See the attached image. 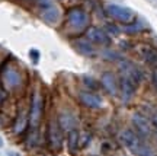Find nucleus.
Segmentation results:
<instances>
[{
  "mask_svg": "<svg viewBox=\"0 0 157 156\" xmlns=\"http://www.w3.org/2000/svg\"><path fill=\"white\" fill-rule=\"evenodd\" d=\"M153 126L157 128V112L154 114V115H153Z\"/></svg>",
  "mask_w": 157,
  "mask_h": 156,
  "instance_id": "b1692460",
  "label": "nucleus"
},
{
  "mask_svg": "<svg viewBox=\"0 0 157 156\" xmlns=\"http://www.w3.org/2000/svg\"><path fill=\"white\" fill-rule=\"evenodd\" d=\"M78 99H80V102H82L84 106L92 108V110H98V108H101L102 104H103L101 96L93 94V92H80Z\"/></svg>",
  "mask_w": 157,
  "mask_h": 156,
  "instance_id": "9d476101",
  "label": "nucleus"
},
{
  "mask_svg": "<svg viewBox=\"0 0 157 156\" xmlns=\"http://www.w3.org/2000/svg\"><path fill=\"white\" fill-rule=\"evenodd\" d=\"M9 156H21V155H17V153H9Z\"/></svg>",
  "mask_w": 157,
  "mask_h": 156,
  "instance_id": "393cba45",
  "label": "nucleus"
},
{
  "mask_svg": "<svg viewBox=\"0 0 157 156\" xmlns=\"http://www.w3.org/2000/svg\"><path fill=\"white\" fill-rule=\"evenodd\" d=\"M48 142L54 150H60L63 145V128L57 120H50L48 123Z\"/></svg>",
  "mask_w": 157,
  "mask_h": 156,
  "instance_id": "7ed1b4c3",
  "label": "nucleus"
},
{
  "mask_svg": "<svg viewBox=\"0 0 157 156\" xmlns=\"http://www.w3.org/2000/svg\"><path fill=\"white\" fill-rule=\"evenodd\" d=\"M102 85L105 86V89L111 95H117L118 89H119V86L117 83V79H115V76L112 73H105L102 76Z\"/></svg>",
  "mask_w": 157,
  "mask_h": 156,
  "instance_id": "f8f14e48",
  "label": "nucleus"
},
{
  "mask_svg": "<svg viewBox=\"0 0 157 156\" xmlns=\"http://www.w3.org/2000/svg\"><path fill=\"white\" fill-rule=\"evenodd\" d=\"M41 16L44 19L45 22L48 23H56L58 21V18H60V12L57 9L56 6L52 5L51 7H47V9H42V13H41Z\"/></svg>",
  "mask_w": 157,
  "mask_h": 156,
  "instance_id": "4468645a",
  "label": "nucleus"
},
{
  "mask_svg": "<svg viewBox=\"0 0 157 156\" xmlns=\"http://www.w3.org/2000/svg\"><path fill=\"white\" fill-rule=\"evenodd\" d=\"M60 127L63 128V130H74V127H76V120H74L73 115H70V114H61L60 115Z\"/></svg>",
  "mask_w": 157,
  "mask_h": 156,
  "instance_id": "2eb2a0df",
  "label": "nucleus"
},
{
  "mask_svg": "<svg viewBox=\"0 0 157 156\" xmlns=\"http://www.w3.org/2000/svg\"><path fill=\"white\" fill-rule=\"evenodd\" d=\"M29 57H31L32 63H34V64H36V63L39 62V51L35 50V48H32V50L29 51Z\"/></svg>",
  "mask_w": 157,
  "mask_h": 156,
  "instance_id": "6ab92c4d",
  "label": "nucleus"
},
{
  "mask_svg": "<svg viewBox=\"0 0 157 156\" xmlns=\"http://www.w3.org/2000/svg\"><path fill=\"white\" fill-rule=\"evenodd\" d=\"M106 13L111 18H113L115 21L122 23H129L134 21V12L128 9V7H124L119 5H108L106 6Z\"/></svg>",
  "mask_w": 157,
  "mask_h": 156,
  "instance_id": "f257e3e1",
  "label": "nucleus"
},
{
  "mask_svg": "<svg viewBox=\"0 0 157 156\" xmlns=\"http://www.w3.org/2000/svg\"><path fill=\"white\" fill-rule=\"evenodd\" d=\"M132 124H134L135 130H137L141 136H146V137L151 136L153 127H151V124H150V121H147V118L144 117V115H141L138 112L134 114V115H132Z\"/></svg>",
  "mask_w": 157,
  "mask_h": 156,
  "instance_id": "0eeeda50",
  "label": "nucleus"
},
{
  "mask_svg": "<svg viewBox=\"0 0 157 156\" xmlns=\"http://www.w3.org/2000/svg\"><path fill=\"white\" fill-rule=\"evenodd\" d=\"M67 143H68V150L70 153H74L78 147V131L74 128V130H70L67 136Z\"/></svg>",
  "mask_w": 157,
  "mask_h": 156,
  "instance_id": "dca6fc26",
  "label": "nucleus"
},
{
  "mask_svg": "<svg viewBox=\"0 0 157 156\" xmlns=\"http://www.w3.org/2000/svg\"><path fill=\"white\" fill-rule=\"evenodd\" d=\"M141 29L143 28H140V23H137L134 26H127L125 31H127V32H137V31H141Z\"/></svg>",
  "mask_w": 157,
  "mask_h": 156,
  "instance_id": "4be33fe9",
  "label": "nucleus"
},
{
  "mask_svg": "<svg viewBox=\"0 0 157 156\" xmlns=\"http://www.w3.org/2000/svg\"><path fill=\"white\" fill-rule=\"evenodd\" d=\"M5 98H6V90H5V88L0 85V108H2L3 102H5Z\"/></svg>",
  "mask_w": 157,
  "mask_h": 156,
  "instance_id": "412c9836",
  "label": "nucleus"
},
{
  "mask_svg": "<svg viewBox=\"0 0 157 156\" xmlns=\"http://www.w3.org/2000/svg\"><path fill=\"white\" fill-rule=\"evenodd\" d=\"M28 123H29V118L23 114V112H21L19 115H17V118L15 120V123H13V126H12V128H13V133L15 134H22L25 130H26V127H28Z\"/></svg>",
  "mask_w": 157,
  "mask_h": 156,
  "instance_id": "ddd939ff",
  "label": "nucleus"
},
{
  "mask_svg": "<svg viewBox=\"0 0 157 156\" xmlns=\"http://www.w3.org/2000/svg\"><path fill=\"white\" fill-rule=\"evenodd\" d=\"M83 82L87 88H90V89H99V83H98L93 78H90V76H84Z\"/></svg>",
  "mask_w": 157,
  "mask_h": 156,
  "instance_id": "a211bd4d",
  "label": "nucleus"
},
{
  "mask_svg": "<svg viewBox=\"0 0 157 156\" xmlns=\"http://www.w3.org/2000/svg\"><path fill=\"white\" fill-rule=\"evenodd\" d=\"M42 110H44V102L42 96L38 90H35L32 95V102H31V111H29V123L32 126H38L42 117Z\"/></svg>",
  "mask_w": 157,
  "mask_h": 156,
  "instance_id": "20e7f679",
  "label": "nucleus"
},
{
  "mask_svg": "<svg viewBox=\"0 0 157 156\" xmlns=\"http://www.w3.org/2000/svg\"><path fill=\"white\" fill-rule=\"evenodd\" d=\"M86 37H87V41L89 42H93V44L98 45H109L111 44V37L108 35L103 29L96 28V26H92L86 31Z\"/></svg>",
  "mask_w": 157,
  "mask_h": 156,
  "instance_id": "39448f33",
  "label": "nucleus"
},
{
  "mask_svg": "<svg viewBox=\"0 0 157 156\" xmlns=\"http://www.w3.org/2000/svg\"><path fill=\"white\" fill-rule=\"evenodd\" d=\"M2 145H3V140H2V139H0V146H2Z\"/></svg>",
  "mask_w": 157,
  "mask_h": 156,
  "instance_id": "a878e982",
  "label": "nucleus"
},
{
  "mask_svg": "<svg viewBox=\"0 0 157 156\" xmlns=\"http://www.w3.org/2000/svg\"><path fill=\"white\" fill-rule=\"evenodd\" d=\"M137 82H134L132 79L125 78V76H121V80H119V90H121V95L124 98V102H128L131 99V96L134 95V90L137 88Z\"/></svg>",
  "mask_w": 157,
  "mask_h": 156,
  "instance_id": "1a4fd4ad",
  "label": "nucleus"
},
{
  "mask_svg": "<svg viewBox=\"0 0 157 156\" xmlns=\"http://www.w3.org/2000/svg\"><path fill=\"white\" fill-rule=\"evenodd\" d=\"M119 142L122 143L127 149L132 152H138L140 150V139L135 131L132 130H124L119 134Z\"/></svg>",
  "mask_w": 157,
  "mask_h": 156,
  "instance_id": "423d86ee",
  "label": "nucleus"
},
{
  "mask_svg": "<svg viewBox=\"0 0 157 156\" xmlns=\"http://www.w3.org/2000/svg\"><path fill=\"white\" fill-rule=\"evenodd\" d=\"M36 2V5L39 7H42V9H47V7H51L52 6V2L51 0H35Z\"/></svg>",
  "mask_w": 157,
  "mask_h": 156,
  "instance_id": "aec40b11",
  "label": "nucleus"
},
{
  "mask_svg": "<svg viewBox=\"0 0 157 156\" xmlns=\"http://www.w3.org/2000/svg\"><path fill=\"white\" fill-rule=\"evenodd\" d=\"M21 83V74L13 69V67H7L2 73V85L5 88H15Z\"/></svg>",
  "mask_w": 157,
  "mask_h": 156,
  "instance_id": "6e6552de",
  "label": "nucleus"
},
{
  "mask_svg": "<svg viewBox=\"0 0 157 156\" xmlns=\"http://www.w3.org/2000/svg\"><path fill=\"white\" fill-rule=\"evenodd\" d=\"M74 45L84 56H93L95 54V48L92 47V42H89V41H77Z\"/></svg>",
  "mask_w": 157,
  "mask_h": 156,
  "instance_id": "f3484780",
  "label": "nucleus"
},
{
  "mask_svg": "<svg viewBox=\"0 0 157 156\" xmlns=\"http://www.w3.org/2000/svg\"><path fill=\"white\" fill-rule=\"evenodd\" d=\"M153 83H154V86H156V89H157V69H156V72L153 73Z\"/></svg>",
  "mask_w": 157,
  "mask_h": 156,
  "instance_id": "5701e85b",
  "label": "nucleus"
},
{
  "mask_svg": "<svg viewBox=\"0 0 157 156\" xmlns=\"http://www.w3.org/2000/svg\"><path fill=\"white\" fill-rule=\"evenodd\" d=\"M67 21L74 29H84L89 23V16L82 7H71L67 12Z\"/></svg>",
  "mask_w": 157,
  "mask_h": 156,
  "instance_id": "f03ea898",
  "label": "nucleus"
},
{
  "mask_svg": "<svg viewBox=\"0 0 157 156\" xmlns=\"http://www.w3.org/2000/svg\"><path fill=\"white\" fill-rule=\"evenodd\" d=\"M138 53H140L141 58L147 64H150V66L157 69V48H154V47H151L148 44H144V45H140Z\"/></svg>",
  "mask_w": 157,
  "mask_h": 156,
  "instance_id": "9b49d317",
  "label": "nucleus"
}]
</instances>
